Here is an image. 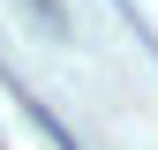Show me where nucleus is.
I'll use <instances>...</instances> for the list:
<instances>
[{"label":"nucleus","mask_w":158,"mask_h":150,"mask_svg":"<svg viewBox=\"0 0 158 150\" xmlns=\"http://www.w3.org/2000/svg\"><path fill=\"white\" fill-rule=\"evenodd\" d=\"M15 105H23V120H30V128H38V135H45V143H53V150H83V143H75V135H68V128H60V120H53V105H38V98H30V90H23V83H15Z\"/></svg>","instance_id":"1"},{"label":"nucleus","mask_w":158,"mask_h":150,"mask_svg":"<svg viewBox=\"0 0 158 150\" xmlns=\"http://www.w3.org/2000/svg\"><path fill=\"white\" fill-rule=\"evenodd\" d=\"M30 15H38L45 30H60V23H68V15H60V0H30Z\"/></svg>","instance_id":"2"}]
</instances>
